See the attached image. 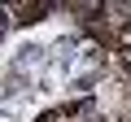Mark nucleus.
Segmentation results:
<instances>
[{
    "mask_svg": "<svg viewBox=\"0 0 131 122\" xmlns=\"http://www.w3.org/2000/svg\"><path fill=\"white\" fill-rule=\"evenodd\" d=\"M48 13H52V0H31V9L9 5V18H13L18 26H31V22H39V18H48Z\"/></svg>",
    "mask_w": 131,
    "mask_h": 122,
    "instance_id": "obj_1",
    "label": "nucleus"
}]
</instances>
